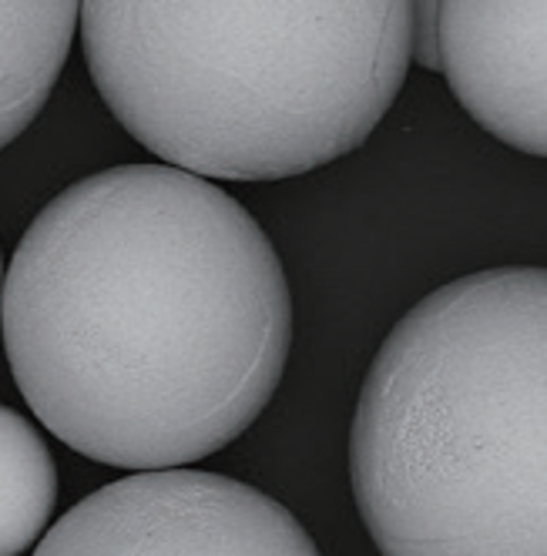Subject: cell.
Segmentation results:
<instances>
[{"label":"cell","instance_id":"1","mask_svg":"<svg viewBox=\"0 0 547 556\" xmlns=\"http://www.w3.org/2000/svg\"><path fill=\"white\" fill-rule=\"evenodd\" d=\"M0 326L30 413L74 453L145 472L209 459L262 416L289 363L293 295L228 191L119 165L30 222Z\"/></svg>","mask_w":547,"mask_h":556},{"label":"cell","instance_id":"6","mask_svg":"<svg viewBox=\"0 0 547 556\" xmlns=\"http://www.w3.org/2000/svg\"><path fill=\"white\" fill-rule=\"evenodd\" d=\"M77 27V0H0V151L48 104Z\"/></svg>","mask_w":547,"mask_h":556},{"label":"cell","instance_id":"4","mask_svg":"<svg viewBox=\"0 0 547 556\" xmlns=\"http://www.w3.org/2000/svg\"><path fill=\"white\" fill-rule=\"evenodd\" d=\"M34 556H323L269 493L202 469H145L71 506Z\"/></svg>","mask_w":547,"mask_h":556},{"label":"cell","instance_id":"2","mask_svg":"<svg viewBox=\"0 0 547 556\" xmlns=\"http://www.w3.org/2000/svg\"><path fill=\"white\" fill-rule=\"evenodd\" d=\"M77 27L119 125L209 181L357 151L410 71V0H77Z\"/></svg>","mask_w":547,"mask_h":556},{"label":"cell","instance_id":"3","mask_svg":"<svg viewBox=\"0 0 547 556\" xmlns=\"http://www.w3.org/2000/svg\"><path fill=\"white\" fill-rule=\"evenodd\" d=\"M349 476L383 556H547V275L430 292L363 379Z\"/></svg>","mask_w":547,"mask_h":556},{"label":"cell","instance_id":"5","mask_svg":"<svg viewBox=\"0 0 547 556\" xmlns=\"http://www.w3.org/2000/svg\"><path fill=\"white\" fill-rule=\"evenodd\" d=\"M547 0H440V74L497 141L547 151Z\"/></svg>","mask_w":547,"mask_h":556},{"label":"cell","instance_id":"8","mask_svg":"<svg viewBox=\"0 0 547 556\" xmlns=\"http://www.w3.org/2000/svg\"><path fill=\"white\" fill-rule=\"evenodd\" d=\"M437 24L440 0H410V61H417L426 71H440Z\"/></svg>","mask_w":547,"mask_h":556},{"label":"cell","instance_id":"9","mask_svg":"<svg viewBox=\"0 0 547 556\" xmlns=\"http://www.w3.org/2000/svg\"><path fill=\"white\" fill-rule=\"evenodd\" d=\"M0 292H4V258H0Z\"/></svg>","mask_w":547,"mask_h":556},{"label":"cell","instance_id":"7","mask_svg":"<svg viewBox=\"0 0 547 556\" xmlns=\"http://www.w3.org/2000/svg\"><path fill=\"white\" fill-rule=\"evenodd\" d=\"M58 503V469L34 422L0 406V556H21L45 536Z\"/></svg>","mask_w":547,"mask_h":556}]
</instances>
